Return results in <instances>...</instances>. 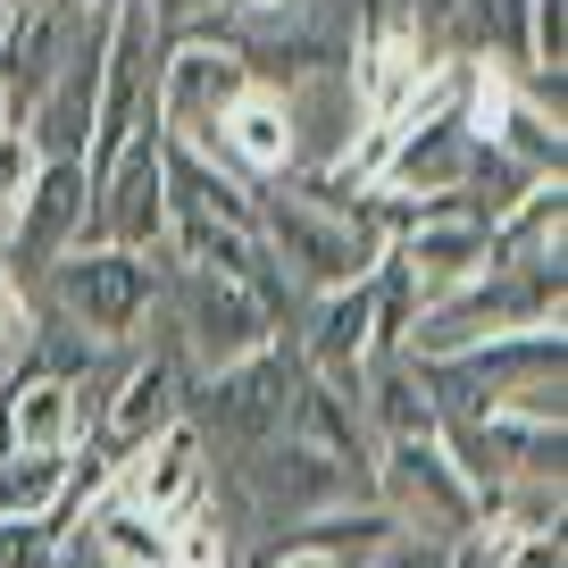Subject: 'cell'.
<instances>
[{
    "label": "cell",
    "instance_id": "6da1fadb",
    "mask_svg": "<svg viewBox=\"0 0 568 568\" xmlns=\"http://www.w3.org/2000/svg\"><path fill=\"white\" fill-rule=\"evenodd\" d=\"M260 251L284 276V293L310 302V293L376 276V260L393 243H385L368 201H326L310 176H284V184H260Z\"/></svg>",
    "mask_w": 568,
    "mask_h": 568
},
{
    "label": "cell",
    "instance_id": "7a4b0ae2",
    "mask_svg": "<svg viewBox=\"0 0 568 568\" xmlns=\"http://www.w3.org/2000/svg\"><path fill=\"white\" fill-rule=\"evenodd\" d=\"M151 260H160V251H151ZM160 318H168L160 343L176 352L184 385L234 368V359H251V352H267V343H284V326L260 310V293L210 276V267H184V260H160Z\"/></svg>",
    "mask_w": 568,
    "mask_h": 568
},
{
    "label": "cell",
    "instance_id": "3957f363",
    "mask_svg": "<svg viewBox=\"0 0 568 568\" xmlns=\"http://www.w3.org/2000/svg\"><path fill=\"white\" fill-rule=\"evenodd\" d=\"M51 318L84 343H142L160 318V260L151 251H118V243H75L51 276L34 284Z\"/></svg>",
    "mask_w": 568,
    "mask_h": 568
},
{
    "label": "cell",
    "instance_id": "277c9868",
    "mask_svg": "<svg viewBox=\"0 0 568 568\" xmlns=\"http://www.w3.org/2000/svg\"><path fill=\"white\" fill-rule=\"evenodd\" d=\"M560 260L551 267H485L477 284L426 302L418 326H409V359H460L477 343H501V335H535V326H560Z\"/></svg>",
    "mask_w": 568,
    "mask_h": 568
},
{
    "label": "cell",
    "instance_id": "5b68a950",
    "mask_svg": "<svg viewBox=\"0 0 568 568\" xmlns=\"http://www.w3.org/2000/svg\"><path fill=\"white\" fill-rule=\"evenodd\" d=\"M293 385H302V352H293V343H267V352L234 359V368H217V376H193V385H184V426L210 444V460L217 452L243 460L251 444L284 435Z\"/></svg>",
    "mask_w": 568,
    "mask_h": 568
},
{
    "label": "cell",
    "instance_id": "8992f818",
    "mask_svg": "<svg viewBox=\"0 0 568 568\" xmlns=\"http://www.w3.org/2000/svg\"><path fill=\"white\" fill-rule=\"evenodd\" d=\"M243 92H251V59L234 51V34L217 18H193L184 34H168V51H160V134L168 142H184V151L210 160L217 118Z\"/></svg>",
    "mask_w": 568,
    "mask_h": 568
},
{
    "label": "cell",
    "instance_id": "52a82bcc",
    "mask_svg": "<svg viewBox=\"0 0 568 568\" xmlns=\"http://www.w3.org/2000/svg\"><path fill=\"white\" fill-rule=\"evenodd\" d=\"M368 501L409 535V544H460L485 527V501L468 494V477L452 468L444 444H376Z\"/></svg>",
    "mask_w": 568,
    "mask_h": 568
},
{
    "label": "cell",
    "instance_id": "ba28073f",
    "mask_svg": "<svg viewBox=\"0 0 568 568\" xmlns=\"http://www.w3.org/2000/svg\"><path fill=\"white\" fill-rule=\"evenodd\" d=\"M84 226H92V176H84V160H42L34 184H26V201H18V217L0 226V267L34 293V284L84 243Z\"/></svg>",
    "mask_w": 568,
    "mask_h": 568
},
{
    "label": "cell",
    "instance_id": "9c48e42d",
    "mask_svg": "<svg viewBox=\"0 0 568 568\" xmlns=\"http://www.w3.org/2000/svg\"><path fill=\"white\" fill-rule=\"evenodd\" d=\"M184 418V368H176V352L168 343H151L142 335V352H134V368L118 376V393H109V409L92 418V435L75 452H92V460L118 477L125 460H134L151 435H168V426Z\"/></svg>",
    "mask_w": 568,
    "mask_h": 568
},
{
    "label": "cell",
    "instance_id": "30bf717a",
    "mask_svg": "<svg viewBox=\"0 0 568 568\" xmlns=\"http://www.w3.org/2000/svg\"><path fill=\"white\" fill-rule=\"evenodd\" d=\"M101 42H109V0H92L75 26L59 75L42 84V101L26 109V151L34 160H84L92 151V101H101Z\"/></svg>",
    "mask_w": 568,
    "mask_h": 568
},
{
    "label": "cell",
    "instance_id": "8fae6325",
    "mask_svg": "<svg viewBox=\"0 0 568 568\" xmlns=\"http://www.w3.org/2000/svg\"><path fill=\"white\" fill-rule=\"evenodd\" d=\"M84 243H118V251H160V243H168L160 134H134L118 160L92 176V226H84Z\"/></svg>",
    "mask_w": 568,
    "mask_h": 568
},
{
    "label": "cell",
    "instance_id": "7c38bea8",
    "mask_svg": "<svg viewBox=\"0 0 568 568\" xmlns=\"http://www.w3.org/2000/svg\"><path fill=\"white\" fill-rule=\"evenodd\" d=\"M276 92H284V134H293V176H326L359 142V125H368V109L352 92V68H310Z\"/></svg>",
    "mask_w": 568,
    "mask_h": 568
},
{
    "label": "cell",
    "instance_id": "4fadbf2b",
    "mask_svg": "<svg viewBox=\"0 0 568 568\" xmlns=\"http://www.w3.org/2000/svg\"><path fill=\"white\" fill-rule=\"evenodd\" d=\"M210 468H217V460H210V444H201L193 426L176 418L168 435H151V444H142L134 460H125L118 477L101 485V494H109V501H125V510H142V518H160V527H168L176 510H193V501L210 494Z\"/></svg>",
    "mask_w": 568,
    "mask_h": 568
},
{
    "label": "cell",
    "instance_id": "5bb4252c",
    "mask_svg": "<svg viewBox=\"0 0 568 568\" xmlns=\"http://www.w3.org/2000/svg\"><path fill=\"white\" fill-rule=\"evenodd\" d=\"M393 260L409 267L418 302H444V293H460L494 267V234L477 217H418L409 234H393Z\"/></svg>",
    "mask_w": 568,
    "mask_h": 568
},
{
    "label": "cell",
    "instance_id": "9a60e30c",
    "mask_svg": "<svg viewBox=\"0 0 568 568\" xmlns=\"http://www.w3.org/2000/svg\"><path fill=\"white\" fill-rule=\"evenodd\" d=\"M210 160H217V168H234L243 184H276V176H293V134H284V92H276V84H251L243 101L217 118Z\"/></svg>",
    "mask_w": 568,
    "mask_h": 568
},
{
    "label": "cell",
    "instance_id": "2e32d148",
    "mask_svg": "<svg viewBox=\"0 0 568 568\" xmlns=\"http://www.w3.org/2000/svg\"><path fill=\"white\" fill-rule=\"evenodd\" d=\"M359 418H368V444H435L444 418H435V393H426L418 359H368V393H359Z\"/></svg>",
    "mask_w": 568,
    "mask_h": 568
},
{
    "label": "cell",
    "instance_id": "e0dca14e",
    "mask_svg": "<svg viewBox=\"0 0 568 568\" xmlns=\"http://www.w3.org/2000/svg\"><path fill=\"white\" fill-rule=\"evenodd\" d=\"M284 435L310 452H326V460H343L352 477H368L376 468V444H368V418H359L352 402H343L335 385H318V376L302 368V385H293V409H284Z\"/></svg>",
    "mask_w": 568,
    "mask_h": 568
},
{
    "label": "cell",
    "instance_id": "ac0fdd59",
    "mask_svg": "<svg viewBox=\"0 0 568 568\" xmlns=\"http://www.w3.org/2000/svg\"><path fill=\"white\" fill-rule=\"evenodd\" d=\"M560 226H568V184L560 176H535L510 210L494 217V267H551L560 260Z\"/></svg>",
    "mask_w": 568,
    "mask_h": 568
},
{
    "label": "cell",
    "instance_id": "d6986e66",
    "mask_svg": "<svg viewBox=\"0 0 568 568\" xmlns=\"http://www.w3.org/2000/svg\"><path fill=\"white\" fill-rule=\"evenodd\" d=\"M75 535L101 551V568H168V527L142 518V510H125V501H109V494L84 501V527Z\"/></svg>",
    "mask_w": 568,
    "mask_h": 568
},
{
    "label": "cell",
    "instance_id": "ffe728a7",
    "mask_svg": "<svg viewBox=\"0 0 568 568\" xmlns=\"http://www.w3.org/2000/svg\"><path fill=\"white\" fill-rule=\"evenodd\" d=\"M68 460H34V452H0V518H51L68 510Z\"/></svg>",
    "mask_w": 568,
    "mask_h": 568
},
{
    "label": "cell",
    "instance_id": "44dd1931",
    "mask_svg": "<svg viewBox=\"0 0 568 568\" xmlns=\"http://www.w3.org/2000/svg\"><path fill=\"white\" fill-rule=\"evenodd\" d=\"M168 568H234V527L217 510V494H201L193 510L168 518Z\"/></svg>",
    "mask_w": 568,
    "mask_h": 568
},
{
    "label": "cell",
    "instance_id": "7402d4cb",
    "mask_svg": "<svg viewBox=\"0 0 568 568\" xmlns=\"http://www.w3.org/2000/svg\"><path fill=\"white\" fill-rule=\"evenodd\" d=\"M75 535H59L51 518H0V568H59Z\"/></svg>",
    "mask_w": 568,
    "mask_h": 568
},
{
    "label": "cell",
    "instance_id": "603a6c76",
    "mask_svg": "<svg viewBox=\"0 0 568 568\" xmlns=\"http://www.w3.org/2000/svg\"><path fill=\"white\" fill-rule=\"evenodd\" d=\"M34 151H26V134H0V226L18 217V201H26V184H34Z\"/></svg>",
    "mask_w": 568,
    "mask_h": 568
},
{
    "label": "cell",
    "instance_id": "cb8c5ba5",
    "mask_svg": "<svg viewBox=\"0 0 568 568\" xmlns=\"http://www.w3.org/2000/svg\"><path fill=\"white\" fill-rule=\"evenodd\" d=\"M26 343H34V293L0 267V352H26Z\"/></svg>",
    "mask_w": 568,
    "mask_h": 568
},
{
    "label": "cell",
    "instance_id": "d4e9b609",
    "mask_svg": "<svg viewBox=\"0 0 568 568\" xmlns=\"http://www.w3.org/2000/svg\"><path fill=\"white\" fill-rule=\"evenodd\" d=\"M59 568H101V551H92V544H84V535H75V544H68V551H59Z\"/></svg>",
    "mask_w": 568,
    "mask_h": 568
},
{
    "label": "cell",
    "instance_id": "484cf974",
    "mask_svg": "<svg viewBox=\"0 0 568 568\" xmlns=\"http://www.w3.org/2000/svg\"><path fill=\"white\" fill-rule=\"evenodd\" d=\"M0 134H18V118H9V92H0Z\"/></svg>",
    "mask_w": 568,
    "mask_h": 568
}]
</instances>
